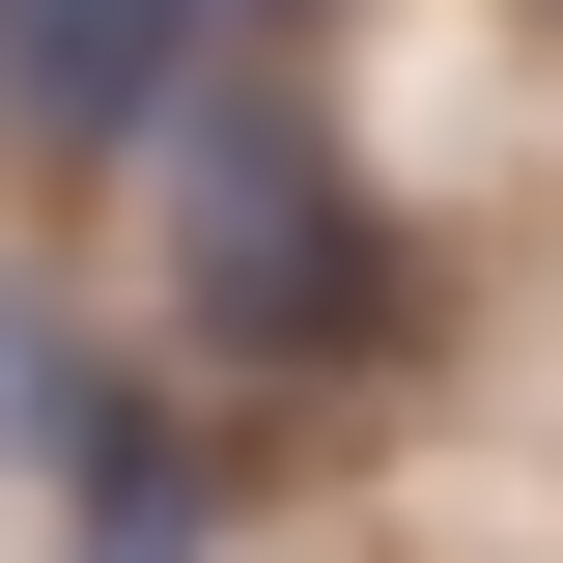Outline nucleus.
Returning a JSON list of instances; mask_svg holds the SVG:
<instances>
[{
	"mask_svg": "<svg viewBox=\"0 0 563 563\" xmlns=\"http://www.w3.org/2000/svg\"><path fill=\"white\" fill-rule=\"evenodd\" d=\"M198 29H225V0H0V113H29V141H141Z\"/></svg>",
	"mask_w": 563,
	"mask_h": 563,
	"instance_id": "2",
	"label": "nucleus"
},
{
	"mask_svg": "<svg viewBox=\"0 0 563 563\" xmlns=\"http://www.w3.org/2000/svg\"><path fill=\"white\" fill-rule=\"evenodd\" d=\"M169 169H198V282H169L198 339H339V310H366V225H339V169L282 141V85H225V57H198Z\"/></svg>",
	"mask_w": 563,
	"mask_h": 563,
	"instance_id": "1",
	"label": "nucleus"
}]
</instances>
